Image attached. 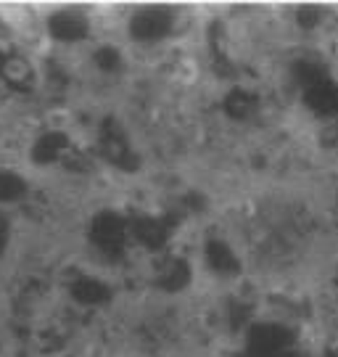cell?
I'll use <instances>...</instances> for the list:
<instances>
[{
  "mask_svg": "<svg viewBox=\"0 0 338 357\" xmlns=\"http://www.w3.org/2000/svg\"><path fill=\"white\" fill-rule=\"evenodd\" d=\"M296 22H299V26H304V29L317 26L323 22V8H320V6H301L299 11H296Z\"/></svg>",
  "mask_w": 338,
  "mask_h": 357,
  "instance_id": "cell-14",
  "label": "cell"
},
{
  "mask_svg": "<svg viewBox=\"0 0 338 357\" xmlns=\"http://www.w3.org/2000/svg\"><path fill=\"white\" fill-rule=\"evenodd\" d=\"M172 26H175L172 8H167V6H146V8H140L132 16L130 32L140 43H156V40L167 38L172 32Z\"/></svg>",
  "mask_w": 338,
  "mask_h": 357,
  "instance_id": "cell-3",
  "label": "cell"
},
{
  "mask_svg": "<svg viewBox=\"0 0 338 357\" xmlns=\"http://www.w3.org/2000/svg\"><path fill=\"white\" fill-rule=\"evenodd\" d=\"M190 281V268L183 259H169L159 273V286L167 291H180L183 286H188Z\"/></svg>",
  "mask_w": 338,
  "mask_h": 357,
  "instance_id": "cell-9",
  "label": "cell"
},
{
  "mask_svg": "<svg viewBox=\"0 0 338 357\" xmlns=\"http://www.w3.org/2000/svg\"><path fill=\"white\" fill-rule=\"evenodd\" d=\"M103 153L112 165L122 167V169H138V156L132 153V149L127 146L125 132L114 125L103 128Z\"/></svg>",
  "mask_w": 338,
  "mask_h": 357,
  "instance_id": "cell-5",
  "label": "cell"
},
{
  "mask_svg": "<svg viewBox=\"0 0 338 357\" xmlns=\"http://www.w3.org/2000/svg\"><path fill=\"white\" fill-rule=\"evenodd\" d=\"M63 146H66V138L50 132V135H45V138L35 146V159H38V162H53V159L63 151Z\"/></svg>",
  "mask_w": 338,
  "mask_h": 357,
  "instance_id": "cell-12",
  "label": "cell"
},
{
  "mask_svg": "<svg viewBox=\"0 0 338 357\" xmlns=\"http://www.w3.org/2000/svg\"><path fill=\"white\" fill-rule=\"evenodd\" d=\"M225 109L230 112V116L246 119V116H251L254 112H256V98L251 96L249 90H233L225 103Z\"/></svg>",
  "mask_w": 338,
  "mask_h": 357,
  "instance_id": "cell-10",
  "label": "cell"
},
{
  "mask_svg": "<svg viewBox=\"0 0 338 357\" xmlns=\"http://www.w3.org/2000/svg\"><path fill=\"white\" fill-rule=\"evenodd\" d=\"M206 265L217 273V275H238L240 273V259L233 252V246L220 238H212L206 243Z\"/></svg>",
  "mask_w": 338,
  "mask_h": 357,
  "instance_id": "cell-7",
  "label": "cell"
},
{
  "mask_svg": "<svg viewBox=\"0 0 338 357\" xmlns=\"http://www.w3.org/2000/svg\"><path fill=\"white\" fill-rule=\"evenodd\" d=\"M293 347V331L280 323H256L246 339L249 357H289Z\"/></svg>",
  "mask_w": 338,
  "mask_h": 357,
  "instance_id": "cell-2",
  "label": "cell"
},
{
  "mask_svg": "<svg viewBox=\"0 0 338 357\" xmlns=\"http://www.w3.org/2000/svg\"><path fill=\"white\" fill-rule=\"evenodd\" d=\"M79 302H88V305H95V302H103L106 296H109V289L98 283L95 278H82L79 283H75V289H72Z\"/></svg>",
  "mask_w": 338,
  "mask_h": 357,
  "instance_id": "cell-11",
  "label": "cell"
},
{
  "mask_svg": "<svg viewBox=\"0 0 338 357\" xmlns=\"http://www.w3.org/2000/svg\"><path fill=\"white\" fill-rule=\"evenodd\" d=\"M299 85L304 88V103L320 116H338V82L330 79L325 69L314 61L296 66Z\"/></svg>",
  "mask_w": 338,
  "mask_h": 357,
  "instance_id": "cell-1",
  "label": "cell"
},
{
  "mask_svg": "<svg viewBox=\"0 0 338 357\" xmlns=\"http://www.w3.org/2000/svg\"><path fill=\"white\" fill-rule=\"evenodd\" d=\"M3 72H6V77H8L11 82H22L24 77H29V66H26L22 59H11L8 64L3 66Z\"/></svg>",
  "mask_w": 338,
  "mask_h": 357,
  "instance_id": "cell-15",
  "label": "cell"
},
{
  "mask_svg": "<svg viewBox=\"0 0 338 357\" xmlns=\"http://www.w3.org/2000/svg\"><path fill=\"white\" fill-rule=\"evenodd\" d=\"M130 233L143 246H148V249H159L169 238V228H167V222H162L159 217H135L132 225H130Z\"/></svg>",
  "mask_w": 338,
  "mask_h": 357,
  "instance_id": "cell-8",
  "label": "cell"
},
{
  "mask_svg": "<svg viewBox=\"0 0 338 357\" xmlns=\"http://www.w3.org/2000/svg\"><path fill=\"white\" fill-rule=\"evenodd\" d=\"M325 357H338V349H330V352H325Z\"/></svg>",
  "mask_w": 338,
  "mask_h": 357,
  "instance_id": "cell-17",
  "label": "cell"
},
{
  "mask_svg": "<svg viewBox=\"0 0 338 357\" xmlns=\"http://www.w3.org/2000/svg\"><path fill=\"white\" fill-rule=\"evenodd\" d=\"M24 193V183L11 175V172H0V202H11L16 196Z\"/></svg>",
  "mask_w": 338,
  "mask_h": 357,
  "instance_id": "cell-13",
  "label": "cell"
},
{
  "mask_svg": "<svg viewBox=\"0 0 338 357\" xmlns=\"http://www.w3.org/2000/svg\"><path fill=\"white\" fill-rule=\"evenodd\" d=\"M127 230L130 225L116 212H100L90 225V238L98 243L103 252H119L125 246Z\"/></svg>",
  "mask_w": 338,
  "mask_h": 357,
  "instance_id": "cell-4",
  "label": "cell"
},
{
  "mask_svg": "<svg viewBox=\"0 0 338 357\" xmlns=\"http://www.w3.org/2000/svg\"><path fill=\"white\" fill-rule=\"evenodd\" d=\"M336 204H338V193H336Z\"/></svg>",
  "mask_w": 338,
  "mask_h": 357,
  "instance_id": "cell-18",
  "label": "cell"
},
{
  "mask_svg": "<svg viewBox=\"0 0 338 357\" xmlns=\"http://www.w3.org/2000/svg\"><path fill=\"white\" fill-rule=\"evenodd\" d=\"M95 61H98L103 69H116L119 61H122V56L114 51V48H100L98 56H95Z\"/></svg>",
  "mask_w": 338,
  "mask_h": 357,
  "instance_id": "cell-16",
  "label": "cell"
},
{
  "mask_svg": "<svg viewBox=\"0 0 338 357\" xmlns=\"http://www.w3.org/2000/svg\"><path fill=\"white\" fill-rule=\"evenodd\" d=\"M50 35L61 43H77L88 35V22L85 16L77 11H61V13H53L48 22Z\"/></svg>",
  "mask_w": 338,
  "mask_h": 357,
  "instance_id": "cell-6",
  "label": "cell"
}]
</instances>
